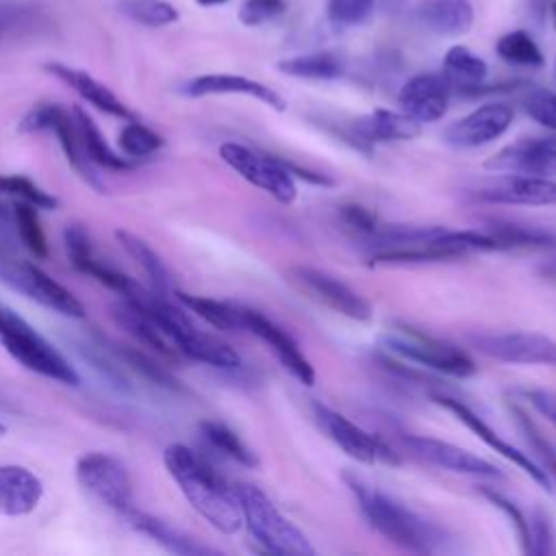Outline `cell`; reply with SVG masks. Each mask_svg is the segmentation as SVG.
<instances>
[{
  "label": "cell",
  "instance_id": "681fc988",
  "mask_svg": "<svg viewBox=\"0 0 556 556\" xmlns=\"http://www.w3.org/2000/svg\"><path fill=\"white\" fill-rule=\"evenodd\" d=\"M341 219H343V224L350 228V230H354V232H358L361 237H371L378 228H380V222H378V217L369 211V208H365V206H361V204H345V206H341Z\"/></svg>",
  "mask_w": 556,
  "mask_h": 556
},
{
  "label": "cell",
  "instance_id": "4316f807",
  "mask_svg": "<svg viewBox=\"0 0 556 556\" xmlns=\"http://www.w3.org/2000/svg\"><path fill=\"white\" fill-rule=\"evenodd\" d=\"M111 315L113 319L130 334L135 337L139 343H143L146 348H152L154 352L167 356V358H180L176 345L169 341V337L159 328V324L148 317L141 308H137L135 304H130L128 300L119 298V302H115L111 306Z\"/></svg>",
  "mask_w": 556,
  "mask_h": 556
},
{
  "label": "cell",
  "instance_id": "4fadbf2b",
  "mask_svg": "<svg viewBox=\"0 0 556 556\" xmlns=\"http://www.w3.org/2000/svg\"><path fill=\"white\" fill-rule=\"evenodd\" d=\"M476 350L513 365H543L556 369V341L541 332H495L471 337Z\"/></svg>",
  "mask_w": 556,
  "mask_h": 556
},
{
  "label": "cell",
  "instance_id": "5bb4252c",
  "mask_svg": "<svg viewBox=\"0 0 556 556\" xmlns=\"http://www.w3.org/2000/svg\"><path fill=\"white\" fill-rule=\"evenodd\" d=\"M241 330H248L258 341H263L271 354L278 358V363L304 387H311L315 382V369L311 361L302 354L295 339L280 328L276 321L265 317L258 311L241 306Z\"/></svg>",
  "mask_w": 556,
  "mask_h": 556
},
{
  "label": "cell",
  "instance_id": "7402d4cb",
  "mask_svg": "<svg viewBox=\"0 0 556 556\" xmlns=\"http://www.w3.org/2000/svg\"><path fill=\"white\" fill-rule=\"evenodd\" d=\"M43 70L48 74H52L54 78H59L63 85H67L72 91H76L85 102H89L93 109L106 113V115H113V117H119L124 122H130V119H137L135 113L104 85L100 83L98 78H93L89 72L85 70H78V67H72V65H65V63H59V61H50L43 65Z\"/></svg>",
  "mask_w": 556,
  "mask_h": 556
},
{
  "label": "cell",
  "instance_id": "83f0119b",
  "mask_svg": "<svg viewBox=\"0 0 556 556\" xmlns=\"http://www.w3.org/2000/svg\"><path fill=\"white\" fill-rule=\"evenodd\" d=\"M72 115H74V124H76V130H78V137H80V143L87 152V156L98 165V167H104V169H115V172H128V169H135L137 167V161L115 152L109 141L104 139L102 130L98 128V124L91 119V115L80 109V106H72Z\"/></svg>",
  "mask_w": 556,
  "mask_h": 556
},
{
  "label": "cell",
  "instance_id": "ac0fdd59",
  "mask_svg": "<svg viewBox=\"0 0 556 556\" xmlns=\"http://www.w3.org/2000/svg\"><path fill=\"white\" fill-rule=\"evenodd\" d=\"M486 169L504 174H532V176H556V139L532 137L519 139L504 146L486 163Z\"/></svg>",
  "mask_w": 556,
  "mask_h": 556
},
{
  "label": "cell",
  "instance_id": "d6986e66",
  "mask_svg": "<svg viewBox=\"0 0 556 556\" xmlns=\"http://www.w3.org/2000/svg\"><path fill=\"white\" fill-rule=\"evenodd\" d=\"M452 98V85L443 74H417L408 78L400 93V111L419 124L437 122L445 115Z\"/></svg>",
  "mask_w": 556,
  "mask_h": 556
},
{
  "label": "cell",
  "instance_id": "680465c9",
  "mask_svg": "<svg viewBox=\"0 0 556 556\" xmlns=\"http://www.w3.org/2000/svg\"><path fill=\"white\" fill-rule=\"evenodd\" d=\"M4 402H7V400H2V395H0V408L4 406Z\"/></svg>",
  "mask_w": 556,
  "mask_h": 556
},
{
  "label": "cell",
  "instance_id": "30bf717a",
  "mask_svg": "<svg viewBox=\"0 0 556 556\" xmlns=\"http://www.w3.org/2000/svg\"><path fill=\"white\" fill-rule=\"evenodd\" d=\"M76 482L93 500L119 515L132 506V478L126 465L106 452H87L76 460Z\"/></svg>",
  "mask_w": 556,
  "mask_h": 556
},
{
  "label": "cell",
  "instance_id": "816d5d0a",
  "mask_svg": "<svg viewBox=\"0 0 556 556\" xmlns=\"http://www.w3.org/2000/svg\"><path fill=\"white\" fill-rule=\"evenodd\" d=\"M9 228H15L13 226V204H7L0 198V230H9Z\"/></svg>",
  "mask_w": 556,
  "mask_h": 556
},
{
  "label": "cell",
  "instance_id": "52a82bcc",
  "mask_svg": "<svg viewBox=\"0 0 556 556\" xmlns=\"http://www.w3.org/2000/svg\"><path fill=\"white\" fill-rule=\"evenodd\" d=\"M154 321L169 337L180 356L217 369H237L241 365V356L235 348L195 328L187 313L180 306H174L169 300L156 308Z\"/></svg>",
  "mask_w": 556,
  "mask_h": 556
},
{
  "label": "cell",
  "instance_id": "ee69618b",
  "mask_svg": "<svg viewBox=\"0 0 556 556\" xmlns=\"http://www.w3.org/2000/svg\"><path fill=\"white\" fill-rule=\"evenodd\" d=\"M374 4L376 0H328L326 11L334 26H358L371 15Z\"/></svg>",
  "mask_w": 556,
  "mask_h": 556
},
{
  "label": "cell",
  "instance_id": "f907efd6",
  "mask_svg": "<svg viewBox=\"0 0 556 556\" xmlns=\"http://www.w3.org/2000/svg\"><path fill=\"white\" fill-rule=\"evenodd\" d=\"M523 395L534 406V410H539L556 428V395L545 389H528L523 391Z\"/></svg>",
  "mask_w": 556,
  "mask_h": 556
},
{
  "label": "cell",
  "instance_id": "4dcf8cb0",
  "mask_svg": "<svg viewBox=\"0 0 556 556\" xmlns=\"http://www.w3.org/2000/svg\"><path fill=\"white\" fill-rule=\"evenodd\" d=\"M278 70L282 74L295 76V78H308V80H334L343 76L345 65L334 52H308L282 59L278 63Z\"/></svg>",
  "mask_w": 556,
  "mask_h": 556
},
{
  "label": "cell",
  "instance_id": "74e56055",
  "mask_svg": "<svg viewBox=\"0 0 556 556\" xmlns=\"http://www.w3.org/2000/svg\"><path fill=\"white\" fill-rule=\"evenodd\" d=\"M39 208L26 202H15L13 204V226L20 235V241L24 248L35 256V258H46L48 256V241L37 215Z\"/></svg>",
  "mask_w": 556,
  "mask_h": 556
},
{
  "label": "cell",
  "instance_id": "7c38bea8",
  "mask_svg": "<svg viewBox=\"0 0 556 556\" xmlns=\"http://www.w3.org/2000/svg\"><path fill=\"white\" fill-rule=\"evenodd\" d=\"M289 276L306 298L332 308L334 313L356 321L371 319V304L337 276L304 265L293 267Z\"/></svg>",
  "mask_w": 556,
  "mask_h": 556
},
{
  "label": "cell",
  "instance_id": "484cf974",
  "mask_svg": "<svg viewBox=\"0 0 556 556\" xmlns=\"http://www.w3.org/2000/svg\"><path fill=\"white\" fill-rule=\"evenodd\" d=\"M354 132L365 143L378 141H410L421 132V124L406 113L376 109L354 122Z\"/></svg>",
  "mask_w": 556,
  "mask_h": 556
},
{
  "label": "cell",
  "instance_id": "11a10c76",
  "mask_svg": "<svg viewBox=\"0 0 556 556\" xmlns=\"http://www.w3.org/2000/svg\"><path fill=\"white\" fill-rule=\"evenodd\" d=\"M198 4H202V7H215V4H224V2H228V0H195Z\"/></svg>",
  "mask_w": 556,
  "mask_h": 556
},
{
  "label": "cell",
  "instance_id": "bcb514c9",
  "mask_svg": "<svg viewBox=\"0 0 556 556\" xmlns=\"http://www.w3.org/2000/svg\"><path fill=\"white\" fill-rule=\"evenodd\" d=\"M482 495H484L493 506H497V508L510 519V523L515 526L517 539H519V543H521V549H523L526 554H530V521L526 519V515H523L508 497H504L502 493H497V491H493V489H484Z\"/></svg>",
  "mask_w": 556,
  "mask_h": 556
},
{
  "label": "cell",
  "instance_id": "e0dca14e",
  "mask_svg": "<svg viewBox=\"0 0 556 556\" xmlns=\"http://www.w3.org/2000/svg\"><path fill=\"white\" fill-rule=\"evenodd\" d=\"M404 443L410 447V452L419 458H424L430 465H437L441 469L454 471V473H465V476H476V478H504L502 469L495 467L493 463L480 458L478 454H471L469 450H463L454 443L424 437V434H406Z\"/></svg>",
  "mask_w": 556,
  "mask_h": 556
},
{
  "label": "cell",
  "instance_id": "d4e9b609",
  "mask_svg": "<svg viewBox=\"0 0 556 556\" xmlns=\"http://www.w3.org/2000/svg\"><path fill=\"white\" fill-rule=\"evenodd\" d=\"M410 15L421 28L445 37H460L473 24L469 0H419Z\"/></svg>",
  "mask_w": 556,
  "mask_h": 556
},
{
  "label": "cell",
  "instance_id": "60d3db41",
  "mask_svg": "<svg viewBox=\"0 0 556 556\" xmlns=\"http://www.w3.org/2000/svg\"><path fill=\"white\" fill-rule=\"evenodd\" d=\"M41 17V9L26 0L0 2V43L17 33L30 30Z\"/></svg>",
  "mask_w": 556,
  "mask_h": 556
},
{
  "label": "cell",
  "instance_id": "ab89813d",
  "mask_svg": "<svg viewBox=\"0 0 556 556\" xmlns=\"http://www.w3.org/2000/svg\"><path fill=\"white\" fill-rule=\"evenodd\" d=\"M0 193L13 195L20 202L33 204L39 211H54L61 204L56 195H52L50 191L41 189L37 182L20 174H0Z\"/></svg>",
  "mask_w": 556,
  "mask_h": 556
},
{
  "label": "cell",
  "instance_id": "836d02e7",
  "mask_svg": "<svg viewBox=\"0 0 556 556\" xmlns=\"http://www.w3.org/2000/svg\"><path fill=\"white\" fill-rule=\"evenodd\" d=\"M109 345L128 371L139 374L143 380H148L154 387H161V389H167V391H182L180 382L165 367H161L154 358H150L146 352H141L137 348H130V345H117V343H111V341H109Z\"/></svg>",
  "mask_w": 556,
  "mask_h": 556
},
{
  "label": "cell",
  "instance_id": "8fae6325",
  "mask_svg": "<svg viewBox=\"0 0 556 556\" xmlns=\"http://www.w3.org/2000/svg\"><path fill=\"white\" fill-rule=\"evenodd\" d=\"M311 408H313V417H315L317 426L350 458L367 463V465H374V463L397 465L400 463L397 454L391 452V447L382 439L367 432L358 424L350 421L345 415H341V413H337V410H332V408H328L326 404H319V402H313Z\"/></svg>",
  "mask_w": 556,
  "mask_h": 556
},
{
  "label": "cell",
  "instance_id": "f546056e",
  "mask_svg": "<svg viewBox=\"0 0 556 556\" xmlns=\"http://www.w3.org/2000/svg\"><path fill=\"white\" fill-rule=\"evenodd\" d=\"M115 239L126 250V254L143 269L146 278L150 280V289H154L156 293L169 295L172 278H169V271H167L165 263L161 261V256L141 237H137L128 230H115Z\"/></svg>",
  "mask_w": 556,
  "mask_h": 556
},
{
  "label": "cell",
  "instance_id": "f1b7e54d",
  "mask_svg": "<svg viewBox=\"0 0 556 556\" xmlns=\"http://www.w3.org/2000/svg\"><path fill=\"white\" fill-rule=\"evenodd\" d=\"M489 74L484 59L473 54L465 46H452L443 59V76L450 80L452 89L456 87L463 93L480 87Z\"/></svg>",
  "mask_w": 556,
  "mask_h": 556
},
{
  "label": "cell",
  "instance_id": "d590c367",
  "mask_svg": "<svg viewBox=\"0 0 556 556\" xmlns=\"http://www.w3.org/2000/svg\"><path fill=\"white\" fill-rule=\"evenodd\" d=\"M117 11L148 28H163L178 22V9L167 0H117Z\"/></svg>",
  "mask_w": 556,
  "mask_h": 556
},
{
  "label": "cell",
  "instance_id": "ba28073f",
  "mask_svg": "<svg viewBox=\"0 0 556 556\" xmlns=\"http://www.w3.org/2000/svg\"><path fill=\"white\" fill-rule=\"evenodd\" d=\"M20 132L26 135H35V132H54L59 139V146L67 159V163L76 169V174L89 185L93 187L98 193L106 191V185L102 182V176L98 172V165L87 156L76 124H74V115L72 111L63 109L56 102H43L33 106L20 122L17 126Z\"/></svg>",
  "mask_w": 556,
  "mask_h": 556
},
{
  "label": "cell",
  "instance_id": "7bdbcfd3",
  "mask_svg": "<svg viewBox=\"0 0 556 556\" xmlns=\"http://www.w3.org/2000/svg\"><path fill=\"white\" fill-rule=\"evenodd\" d=\"M63 243H65V252H67L70 265L76 271L87 274L89 265L96 261L93 248H91V239H89L87 230L80 224H70L63 230Z\"/></svg>",
  "mask_w": 556,
  "mask_h": 556
},
{
  "label": "cell",
  "instance_id": "8992f818",
  "mask_svg": "<svg viewBox=\"0 0 556 556\" xmlns=\"http://www.w3.org/2000/svg\"><path fill=\"white\" fill-rule=\"evenodd\" d=\"M0 282L15 293L70 319H85V304L35 263L20 258L0 245Z\"/></svg>",
  "mask_w": 556,
  "mask_h": 556
},
{
  "label": "cell",
  "instance_id": "db71d44e",
  "mask_svg": "<svg viewBox=\"0 0 556 556\" xmlns=\"http://www.w3.org/2000/svg\"><path fill=\"white\" fill-rule=\"evenodd\" d=\"M543 274H545L549 280H554V282H556V265H549V267H545V269H543Z\"/></svg>",
  "mask_w": 556,
  "mask_h": 556
},
{
  "label": "cell",
  "instance_id": "603a6c76",
  "mask_svg": "<svg viewBox=\"0 0 556 556\" xmlns=\"http://www.w3.org/2000/svg\"><path fill=\"white\" fill-rule=\"evenodd\" d=\"M43 497L41 478L22 465H0V515H30Z\"/></svg>",
  "mask_w": 556,
  "mask_h": 556
},
{
  "label": "cell",
  "instance_id": "6f0895ef",
  "mask_svg": "<svg viewBox=\"0 0 556 556\" xmlns=\"http://www.w3.org/2000/svg\"><path fill=\"white\" fill-rule=\"evenodd\" d=\"M7 434V426L4 424H0V439Z\"/></svg>",
  "mask_w": 556,
  "mask_h": 556
},
{
  "label": "cell",
  "instance_id": "cb8c5ba5",
  "mask_svg": "<svg viewBox=\"0 0 556 556\" xmlns=\"http://www.w3.org/2000/svg\"><path fill=\"white\" fill-rule=\"evenodd\" d=\"M122 515H124L126 523L132 530H137L139 534H146L148 539H152L154 543H159L163 549H167L172 554H178V556H204V554H213L215 552L213 547L198 543L193 536H189L180 528L172 526L169 521H165V519H161V517H156L152 513H146V510H139V508L130 506Z\"/></svg>",
  "mask_w": 556,
  "mask_h": 556
},
{
  "label": "cell",
  "instance_id": "d6a6232c",
  "mask_svg": "<svg viewBox=\"0 0 556 556\" xmlns=\"http://www.w3.org/2000/svg\"><path fill=\"white\" fill-rule=\"evenodd\" d=\"M200 434L204 437V441L213 450H217L219 454L228 456L230 460H235V463H239L243 467H256L258 465L256 454L226 424L215 421V419H204V421H200Z\"/></svg>",
  "mask_w": 556,
  "mask_h": 556
},
{
  "label": "cell",
  "instance_id": "1f68e13d",
  "mask_svg": "<svg viewBox=\"0 0 556 556\" xmlns=\"http://www.w3.org/2000/svg\"><path fill=\"white\" fill-rule=\"evenodd\" d=\"M176 300L191 313H195L200 319L206 324L219 328V330H241V306L204 298V295H193L185 291L174 293Z\"/></svg>",
  "mask_w": 556,
  "mask_h": 556
},
{
  "label": "cell",
  "instance_id": "9a60e30c",
  "mask_svg": "<svg viewBox=\"0 0 556 556\" xmlns=\"http://www.w3.org/2000/svg\"><path fill=\"white\" fill-rule=\"evenodd\" d=\"M432 400L439 404V406H443L445 410H450L458 421H463L480 441H484L493 452H497L500 456H504L506 460H510L513 465H517L521 471H526L536 484H541L543 489H552L549 484H552V478H549V473L534 460V458H530L526 452H521V450H517L513 443H508V441H504L482 417H478L465 402H460V400H456V397H450V395H443V393H434L432 395Z\"/></svg>",
  "mask_w": 556,
  "mask_h": 556
},
{
  "label": "cell",
  "instance_id": "3957f363",
  "mask_svg": "<svg viewBox=\"0 0 556 556\" xmlns=\"http://www.w3.org/2000/svg\"><path fill=\"white\" fill-rule=\"evenodd\" d=\"M235 493L239 500L243 526L263 552L280 556L315 554V547L311 545L306 534L276 508V504L263 489L250 482H239L235 484Z\"/></svg>",
  "mask_w": 556,
  "mask_h": 556
},
{
  "label": "cell",
  "instance_id": "8d00e7d4",
  "mask_svg": "<svg viewBox=\"0 0 556 556\" xmlns=\"http://www.w3.org/2000/svg\"><path fill=\"white\" fill-rule=\"evenodd\" d=\"M495 52L502 61L519 67H541L545 63L541 48L526 30H510L495 43Z\"/></svg>",
  "mask_w": 556,
  "mask_h": 556
},
{
  "label": "cell",
  "instance_id": "2e32d148",
  "mask_svg": "<svg viewBox=\"0 0 556 556\" xmlns=\"http://www.w3.org/2000/svg\"><path fill=\"white\" fill-rule=\"evenodd\" d=\"M510 124H513V109L504 102H489L473 109L465 117L452 122L445 128L443 139L445 143L460 150L480 148L500 139L510 128Z\"/></svg>",
  "mask_w": 556,
  "mask_h": 556
},
{
  "label": "cell",
  "instance_id": "e575fe53",
  "mask_svg": "<svg viewBox=\"0 0 556 556\" xmlns=\"http://www.w3.org/2000/svg\"><path fill=\"white\" fill-rule=\"evenodd\" d=\"M497 243V250H517V248H554L556 235L534 228V226H519V224H504L493 222L484 228Z\"/></svg>",
  "mask_w": 556,
  "mask_h": 556
},
{
  "label": "cell",
  "instance_id": "5b68a950",
  "mask_svg": "<svg viewBox=\"0 0 556 556\" xmlns=\"http://www.w3.org/2000/svg\"><path fill=\"white\" fill-rule=\"evenodd\" d=\"M378 341L389 354L452 378H469L478 369L465 350L410 326H391Z\"/></svg>",
  "mask_w": 556,
  "mask_h": 556
},
{
  "label": "cell",
  "instance_id": "6da1fadb",
  "mask_svg": "<svg viewBox=\"0 0 556 556\" xmlns=\"http://www.w3.org/2000/svg\"><path fill=\"white\" fill-rule=\"evenodd\" d=\"M163 465L191 508L215 530L235 534L243 526L235 486H230L200 454L182 443L167 445Z\"/></svg>",
  "mask_w": 556,
  "mask_h": 556
},
{
  "label": "cell",
  "instance_id": "7dc6e473",
  "mask_svg": "<svg viewBox=\"0 0 556 556\" xmlns=\"http://www.w3.org/2000/svg\"><path fill=\"white\" fill-rule=\"evenodd\" d=\"M287 11L285 0H245L239 7V22L245 26H261Z\"/></svg>",
  "mask_w": 556,
  "mask_h": 556
},
{
  "label": "cell",
  "instance_id": "277c9868",
  "mask_svg": "<svg viewBox=\"0 0 556 556\" xmlns=\"http://www.w3.org/2000/svg\"><path fill=\"white\" fill-rule=\"evenodd\" d=\"M0 343L28 371L61 384H80L74 365L22 315L4 304H0Z\"/></svg>",
  "mask_w": 556,
  "mask_h": 556
},
{
  "label": "cell",
  "instance_id": "f35d334b",
  "mask_svg": "<svg viewBox=\"0 0 556 556\" xmlns=\"http://www.w3.org/2000/svg\"><path fill=\"white\" fill-rule=\"evenodd\" d=\"M117 146L124 156L139 161V159H146V156L159 152L165 146V139L159 132H154L152 128L143 126L139 119H130L119 130Z\"/></svg>",
  "mask_w": 556,
  "mask_h": 556
},
{
  "label": "cell",
  "instance_id": "c3c4849f",
  "mask_svg": "<svg viewBox=\"0 0 556 556\" xmlns=\"http://www.w3.org/2000/svg\"><path fill=\"white\" fill-rule=\"evenodd\" d=\"M556 552V539L552 523L543 510H536L530 521V554L543 556Z\"/></svg>",
  "mask_w": 556,
  "mask_h": 556
},
{
  "label": "cell",
  "instance_id": "f6af8a7d",
  "mask_svg": "<svg viewBox=\"0 0 556 556\" xmlns=\"http://www.w3.org/2000/svg\"><path fill=\"white\" fill-rule=\"evenodd\" d=\"M526 113L547 130L556 132V93L547 89H532L523 96Z\"/></svg>",
  "mask_w": 556,
  "mask_h": 556
},
{
  "label": "cell",
  "instance_id": "b9f144b4",
  "mask_svg": "<svg viewBox=\"0 0 556 556\" xmlns=\"http://www.w3.org/2000/svg\"><path fill=\"white\" fill-rule=\"evenodd\" d=\"M510 410H513L517 424L521 426V430H523V434H526V441H528L530 447L534 450V454H536V458H539L536 463L549 473V478L556 480V450H554V447L549 445V441L539 432V428L534 426V421L530 419V415H528L523 408L513 406Z\"/></svg>",
  "mask_w": 556,
  "mask_h": 556
},
{
  "label": "cell",
  "instance_id": "f5cc1de1",
  "mask_svg": "<svg viewBox=\"0 0 556 556\" xmlns=\"http://www.w3.org/2000/svg\"><path fill=\"white\" fill-rule=\"evenodd\" d=\"M549 4L552 0H530V13L536 17V22H541L549 13Z\"/></svg>",
  "mask_w": 556,
  "mask_h": 556
},
{
  "label": "cell",
  "instance_id": "9f6ffc18",
  "mask_svg": "<svg viewBox=\"0 0 556 556\" xmlns=\"http://www.w3.org/2000/svg\"><path fill=\"white\" fill-rule=\"evenodd\" d=\"M549 15H552V24L556 28V0H552V4H549Z\"/></svg>",
  "mask_w": 556,
  "mask_h": 556
},
{
  "label": "cell",
  "instance_id": "44dd1931",
  "mask_svg": "<svg viewBox=\"0 0 556 556\" xmlns=\"http://www.w3.org/2000/svg\"><path fill=\"white\" fill-rule=\"evenodd\" d=\"M478 200L495 204H556V180L532 174H504L476 191Z\"/></svg>",
  "mask_w": 556,
  "mask_h": 556
},
{
  "label": "cell",
  "instance_id": "7a4b0ae2",
  "mask_svg": "<svg viewBox=\"0 0 556 556\" xmlns=\"http://www.w3.org/2000/svg\"><path fill=\"white\" fill-rule=\"evenodd\" d=\"M343 480L367 523L387 541L413 554H432L441 547L443 532L439 526L352 473H343Z\"/></svg>",
  "mask_w": 556,
  "mask_h": 556
},
{
  "label": "cell",
  "instance_id": "ffe728a7",
  "mask_svg": "<svg viewBox=\"0 0 556 556\" xmlns=\"http://www.w3.org/2000/svg\"><path fill=\"white\" fill-rule=\"evenodd\" d=\"M180 93L187 98H204V96H248L274 111H285L287 102L285 98L274 91L271 87L241 76V74H200L180 85Z\"/></svg>",
  "mask_w": 556,
  "mask_h": 556
},
{
  "label": "cell",
  "instance_id": "9c48e42d",
  "mask_svg": "<svg viewBox=\"0 0 556 556\" xmlns=\"http://www.w3.org/2000/svg\"><path fill=\"white\" fill-rule=\"evenodd\" d=\"M222 161L235 169L243 180L263 189L280 204H291L298 195V185L285 161L261 154L243 143L226 141L219 146Z\"/></svg>",
  "mask_w": 556,
  "mask_h": 556
}]
</instances>
